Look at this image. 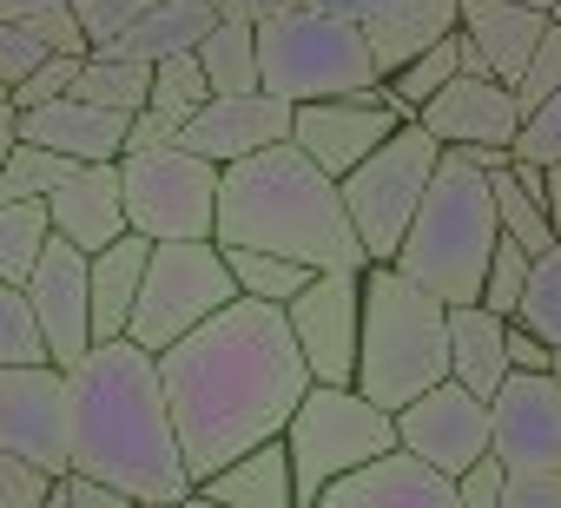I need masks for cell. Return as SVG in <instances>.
<instances>
[{
    "label": "cell",
    "mask_w": 561,
    "mask_h": 508,
    "mask_svg": "<svg viewBox=\"0 0 561 508\" xmlns=\"http://www.w3.org/2000/svg\"><path fill=\"white\" fill-rule=\"evenodd\" d=\"M489 192H495L502 238H515V244L528 251V258L554 244V224H548V192H541V165L508 159L502 172H489Z\"/></svg>",
    "instance_id": "cell-28"
},
{
    "label": "cell",
    "mask_w": 561,
    "mask_h": 508,
    "mask_svg": "<svg viewBox=\"0 0 561 508\" xmlns=\"http://www.w3.org/2000/svg\"><path fill=\"white\" fill-rule=\"evenodd\" d=\"M397 449L423 455L430 469L456 475L489 449V396H476L456 377H436L410 403H397Z\"/></svg>",
    "instance_id": "cell-13"
},
{
    "label": "cell",
    "mask_w": 561,
    "mask_h": 508,
    "mask_svg": "<svg viewBox=\"0 0 561 508\" xmlns=\"http://www.w3.org/2000/svg\"><path fill=\"white\" fill-rule=\"evenodd\" d=\"M41 8H60V0H0V21H27Z\"/></svg>",
    "instance_id": "cell-54"
},
{
    "label": "cell",
    "mask_w": 561,
    "mask_h": 508,
    "mask_svg": "<svg viewBox=\"0 0 561 508\" xmlns=\"http://www.w3.org/2000/svg\"><path fill=\"white\" fill-rule=\"evenodd\" d=\"M211 21H218L211 0H152L139 21H126L119 34L100 41V54H126V60H146V67H152V60H165V54L198 47V34H205Z\"/></svg>",
    "instance_id": "cell-27"
},
{
    "label": "cell",
    "mask_w": 561,
    "mask_h": 508,
    "mask_svg": "<svg viewBox=\"0 0 561 508\" xmlns=\"http://www.w3.org/2000/svg\"><path fill=\"white\" fill-rule=\"evenodd\" d=\"M285 8H298V0H211V14L218 21H271V14H285Z\"/></svg>",
    "instance_id": "cell-51"
},
{
    "label": "cell",
    "mask_w": 561,
    "mask_h": 508,
    "mask_svg": "<svg viewBox=\"0 0 561 508\" xmlns=\"http://www.w3.org/2000/svg\"><path fill=\"white\" fill-rule=\"evenodd\" d=\"M47 488H54V475L41 462H27L0 442V508H47Z\"/></svg>",
    "instance_id": "cell-41"
},
{
    "label": "cell",
    "mask_w": 561,
    "mask_h": 508,
    "mask_svg": "<svg viewBox=\"0 0 561 508\" xmlns=\"http://www.w3.org/2000/svg\"><path fill=\"white\" fill-rule=\"evenodd\" d=\"M205 100H211V80H205V67H198V54H192V47H185V54L152 60V93H146V106H152L159 119L185 126Z\"/></svg>",
    "instance_id": "cell-33"
},
{
    "label": "cell",
    "mask_w": 561,
    "mask_h": 508,
    "mask_svg": "<svg viewBox=\"0 0 561 508\" xmlns=\"http://www.w3.org/2000/svg\"><path fill=\"white\" fill-rule=\"evenodd\" d=\"M508 159H522V165H554L561 159V86L535 113H522V132L508 139Z\"/></svg>",
    "instance_id": "cell-39"
},
{
    "label": "cell",
    "mask_w": 561,
    "mask_h": 508,
    "mask_svg": "<svg viewBox=\"0 0 561 508\" xmlns=\"http://www.w3.org/2000/svg\"><path fill=\"white\" fill-rule=\"evenodd\" d=\"M27 27H34V41L47 47V54H93V34L80 27V14H73V0H60V8H41V14H27Z\"/></svg>",
    "instance_id": "cell-42"
},
{
    "label": "cell",
    "mask_w": 561,
    "mask_h": 508,
    "mask_svg": "<svg viewBox=\"0 0 561 508\" xmlns=\"http://www.w3.org/2000/svg\"><path fill=\"white\" fill-rule=\"evenodd\" d=\"M159 383H165L172 429L198 488L238 449L285 436L298 396L311 390V363L285 324V304L231 298L198 331L159 350Z\"/></svg>",
    "instance_id": "cell-1"
},
{
    "label": "cell",
    "mask_w": 561,
    "mask_h": 508,
    "mask_svg": "<svg viewBox=\"0 0 561 508\" xmlns=\"http://www.w3.org/2000/svg\"><path fill=\"white\" fill-rule=\"evenodd\" d=\"M41 60H47V47L34 41V27H27V21H0V86L14 93Z\"/></svg>",
    "instance_id": "cell-45"
},
{
    "label": "cell",
    "mask_w": 561,
    "mask_h": 508,
    "mask_svg": "<svg viewBox=\"0 0 561 508\" xmlns=\"http://www.w3.org/2000/svg\"><path fill=\"white\" fill-rule=\"evenodd\" d=\"M73 93L93 100V106H113V113H139L146 93H152V67L146 60H126V54H87L80 73H73Z\"/></svg>",
    "instance_id": "cell-30"
},
{
    "label": "cell",
    "mask_w": 561,
    "mask_h": 508,
    "mask_svg": "<svg viewBox=\"0 0 561 508\" xmlns=\"http://www.w3.org/2000/svg\"><path fill=\"white\" fill-rule=\"evenodd\" d=\"M73 165H80V159H60V152H47V146H34V139H14L8 172H0V198H47Z\"/></svg>",
    "instance_id": "cell-37"
},
{
    "label": "cell",
    "mask_w": 561,
    "mask_h": 508,
    "mask_svg": "<svg viewBox=\"0 0 561 508\" xmlns=\"http://www.w3.org/2000/svg\"><path fill=\"white\" fill-rule=\"evenodd\" d=\"M192 501H225V508H298V482H291V449L285 436H264L251 449H238L231 462H218Z\"/></svg>",
    "instance_id": "cell-23"
},
{
    "label": "cell",
    "mask_w": 561,
    "mask_h": 508,
    "mask_svg": "<svg viewBox=\"0 0 561 508\" xmlns=\"http://www.w3.org/2000/svg\"><path fill=\"white\" fill-rule=\"evenodd\" d=\"M508 363H515V370H548V363H554V344H541L528 324L508 318Z\"/></svg>",
    "instance_id": "cell-50"
},
{
    "label": "cell",
    "mask_w": 561,
    "mask_h": 508,
    "mask_svg": "<svg viewBox=\"0 0 561 508\" xmlns=\"http://www.w3.org/2000/svg\"><path fill=\"white\" fill-rule=\"evenodd\" d=\"M0 93H8V86H0Z\"/></svg>",
    "instance_id": "cell-60"
},
{
    "label": "cell",
    "mask_w": 561,
    "mask_h": 508,
    "mask_svg": "<svg viewBox=\"0 0 561 508\" xmlns=\"http://www.w3.org/2000/svg\"><path fill=\"white\" fill-rule=\"evenodd\" d=\"M146 258H152V238H146V231H119L113 244L87 251V304H93V344H106V337H126V318H133L139 278H146Z\"/></svg>",
    "instance_id": "cell-24"
},
{
    "label": "cell",
    "mask_w": 561,
    "mask_h": 508,
    "mask_svg": "<svg viewBox=\"0 0 561 508\" xmlns=\"http://www.w3.org/2000/svg\"><path fill=\"white\" fill-rule=\"evenodd\" d=\"M548 14L522 8V0H456V47H462V73H489V80H522L535 41H541Z\"/></svg>",
    "instance_id": "cell-20"
},
{
    "label": "cell",
    "mask_w": 561,
    "mask_h": 508,
    "mask_svg": "<svg viewBox=\"0 0 561 508\" xmlns=\"http://www.w3.org/2000/svg\"><path fill=\"white\" fill-rule=\"evenodd\" d=\"M541 192H548V224H554V238H561V159L541 165Z\"/></svg>",
    "instance_id": "cell-53"
},
{
    "label": "cell",
    "mask_w": 561,
    "mask_h": 508,
    "mask_svg": "<svg viewBox=\"0 0 561 508\" xmlns=\"http://www.w3.org/2000/svg\"><path fill=\"white\" fill-rule=\"evenodd\" d=\"M225 265H231L238 298H264V304L298 298V291H305V278H311V265L277 258V251H257V244H225Z\"/></svg>",
    "instance_id": "cell-31"
},
{
    "label": "cell",
    "mask_w": 561,
    "mask_h": 508,
    "mask_svg": "<svg viewBox=\"0 0 561 508\" xmlns=\"http://www.w3.org/2000/svg\"><path fill=\"white\" fill-rule=\"evenodd\" d=\"M218 172L211 159L172 146L152 152H119V198H126V224L159 238H211L218 224Z\"/></svg>",
    "instance_id": "cell-10"
},
{
    "label": "cell",
    "mask_w": 561,
    "mask_h": 508,
    "mask_svg": "<svg viewBox=\"0 0 561 508\" xmlns=\"http://www.w3.org/2000/svg\"><path fill=\"white\" fill-rule=\"evenodd\" d=\"M126 126H133V113H113V106L80 100V93H60V100L21 106L14 139H34V146H47L60 159H119L126 152Z\"/></svg>",
    "instance_id": "cell-21"
},
{
    "label": "cell",
    "mask_w": 561,
    "mask_h": 508,
    "mask_svg": "<svg viewBox=\"0 0 561 508\" xmlns=\"http://www.w3.org/2000/svg\"><path fill=\"white\" fill-rule=\"evenodd\" d=\"M152 8V0H73V14H80V27L93 34V47L106 41V34H119L126 21H139Z\"/></svg>",
    "instance_id": "cell-48"
},
{
    "label": "cell",
    "mask_w": 561,
    "mask_h": 508,
    "mask_svg": "<svg viewBox=\"0 0 561 508\" xmlns=\"http://www.w3.org/2000/svg\"><path fill=\"white\" fill-rule=\"evenodd\" d=\"M522 8H535V14H548V8H554V0H522Z\"/></svg>",
    "instance_id": "cell-57"
},
{
    "label": "cell",
    "mask_w": 561,
    "mask_h": 508,
    "mask_svg": "<svg viewBox=\"0 0 561 508\" xmlns=\"http://www.w3.org/2000/svg\"><path fill=\"white\" fill-rule=\"evenodd\" d=\"M231 298H238V285H231L218 238H159L146 258V278H139V298H133V318H126V337L159 357L165 344L198 331Z\"/></svg>",
    "instance_id": "cell-9"
},
{
    "label": "cell",
    "mask_w": 561,
    "mask_h": 508,
    "mask_svg": "<svg viewBox=\"0 0 561 508\" xmlns=\"http://www.w3.org/2000/svg\"><path fill=\"white\" fill-rule=\"evenodd\" d=\"M211 238L277 251V258H298L311 272L370 265L364 244H357V224L344 211L337 178L298 139L257 146V152H244V159H231L218 172V224H211Z\"/></svg>",
    "instance_id": "cell-3"
},
{
    "label": "cell",
    "mask_w": 561,
    "mask_h": 508,
    "mask_svg": "<svg viewBox=\"0 0 561 508\" xmlns=\"http://www.w3.org/2000/svg\"><path fill=\"white\" fill-rule=\"evenodd\" d=\"M443 34H456V0H390L383 14L364 21V41H370L377 73H397L403 60H416Z\"/></svg>",
    "instance_id": "cell-26"
},
{
    "label": "cell",
    "mask_w": 561,
    "mask_h": 508,
    "mask_svg": "<svg viewBox=\"0 0 561 508\" xmlns=\"http://www.w3.org/2000/svg\"><path fill=\"white\" fill-rule=\"evenodd\" d=\"M502 508H561V469H508Z\"/></svg>",
    "instance_id": "cell-47"
},
{
    "label": "cell",
    "mask_w": 561,
    "mask_h": 508,
    "mask_svg": "<svg viewBox=\"0 0 561 508\" xmlns=\"http://www.w3.org/2000/svg\"><path fill=\"white\" fill-rule=\"evenodd\" d=\"M436 377H449V304L397 265H364V331L351 383L370 403L397 409Z\"/></svg>",
    "instance_id": "cell-5"
},
{
    "label": "cell",
    "mask_w": 561,
    "mask_h": 508,
    "mask_svg": "<svg viewBox=\"0 0 561 508\" xmlns=\"http://www.w3.org/2000/svg\"><path fill=\"white\" fill-rule=\"evenodd\" d=\"M410 113L390 100V86H370V93H331V100H298L291 106V139L331 172L344 178L357 159H370L377 139H390Z\"/></svg>",
    "instance_id": "cell-14"
},
{
    "label": "cell",
    "mask_w": 561,
    "mask_h": 508,
    "mask_svg": "<svg viewBox=\"0 0 561 508\" xmlns=\"http://www.w3.org/2000/svg\"><path fill=\"white\" fill-rule=\"evenodd\" d=\"M318 508H456V475L430 469L410 449H383L351 475H337L318 495Z\"/></svg>",
    "instance_id": "cell-19"
},
{
    "label": "cell",
    "mask_w": 561,
    "mask_h": 508,
    "mask_svg": "<svg viewBox=\"0 0 561 508\" xmlns=\"http://www.w3.org/2000/svg\"><path fill=\"white\" fill-rule=\"evenodd\" d=\"M47 238H54L47 198H0V278L27 285V272H34Z\"/></svg>",
    "instance_id": "cell-32"
},
{
    "label": "cell",
    "mask_w": 561,
    "mask_h": 508,
    "mask_svg": "<svg viewBox=\"0 0 561 508\" xmlns=\"http://www.w3.org/2000/svg\"><path fill=\"white\" fill-rule=\"evenodd\" d=\"M47 508H133V501H126L113 482L87 475V469H60L54 488H47Z\"/></svg>",
    "instance_id": "cell-44"
},
{
    "label": "cell",
    "mask_w": 561,
    "mask_h": 508,
    "mask_svg": "<svg viewBox=\"0 0 561 508\" xmlns=\"http://www.w3.org/2000/svg\"><path fill=\"white\" fill-rule=\"evenodd\" d=\"M416 119L443 139V146H508L522 132V106H515V86L508 80H489V73H456L449 86H436Z\"/></svg>",
    "instance_id": "cell-18"
},
{
    "label": "cell",
    "mask_w": 561,
    "mask_h": 508,
    "mask_svg": "<svg viewBox=\"0 0 561 508\" xmlns=\"http://www.w3.org/2000/svg\"><path fill=\"white\" fill-rule=\"evenodd\" d=\"M80 60H87V54H80ZM80 60H73V54H47V60H41V67H34V73L14 86V113H21V106H41V100H60V93H73V73H80Z\"/></svg>",
    "instance_id": "cell-46"
},
{
    "label": "cell",
    "mask_w": 561,
    "mask_h": 508,
    "mask_svg": "<svg viewBox=\"0 0 561 508\" xmlns=\"http://www.w3.org/2000/svg\"><path fill=\"white\" fill-rule=\"evenodd\" d=\"M548 21H554V27H561V0H554V8H548Z\"/></svg>",
    "instance_id": "cell-59"
},
{
    "label": "cell",
    "mask_w": 561,
    "mask_h": 508,
    "mask_svg": "<svg viewBox=\"0 0 561 508\" xmlns=\"http://www.w3.org/2000/svg\"><path fill=\"white\" fill-rule=\"evenodd\" d=\"M285 449H291V482H298V508H318V495L351 475L357 462L397 449V409L370 403L357 383H311L285 423Z\"/></svg>",
    "instance_id": "cell-7"
},
{
    "label": "cell",
    "mask_w": 561,
    "mask_h": 508,
    "mask_svg": "<svg viewBox=\"0 0 561 508\" xmlns=\"http://www.w3.org/2000/svg\"><path fill=\"white\" fill-rule=\"evenodd\" d=\"M277 139H291V100H277L264 86L251 93H211L185 126H179V146L211 159V165H231L257 146H277Z\"/></svg>",
    "instance_id": "cell-17"
},
{
    "label": "cell",
    "mask_w": 561,
    "mask_h": 508,
    "mask_svg": "<svg viewBox=\"0 0 561 508\" xmlns=\"http://www.w3.org/2000/svg\"><path fill=\"white\" fill-rule=\"evenodd\" d=\"M257 86L298 106V100H331V93H370L383 86V73L357 21L298 0V8L257 21Z\"/></svg>",
    "instance_id": "cell-6"
},
{
    "label": "cell",
    "mask_w": 561,
    "mask_h": 508,
    "mask_svg": "<svg viewBox=\"0 0 561 508\" xmlns=\"http://www.w3.org/2000/svg\"><path fill=\"white\" fill-rule=\"evenodd\" d=\"M0 442L41 462L47 475L73 469V403L67 370L47 363H0Z\"/></svg>",
    "instance_id": "cell-12"
},
{
    "label": "cell",
    "mask_w": 561,
    "mask_h": 508,
    "mask_svg": "<svg viewBox=\"0 0 561 508\" xmlns=\"http://www.w3.org/2000/svg\"><path fill=\"white\" fill-rule=\"evenodd\" d=\"M0 363H47V337H41L34 298L14 278H0Z\"/></svg>",
    "instance_id": "cell-36"
},
{
    "label": "cell",
    "mask_w": 561,
    "mask_h": 508,
    "mask_svg": "<svg viewBox=\"0 0 561 508\" xmlns=\"http://www.w3.org/2000/svg\"><path fill=\"white\" fill-rule=\"evenodd\" d=\"M179 139V126L172 119H159L152 106H139L133 113V126H126V152H152V146H172Z\"/></svg>",
    "instance_id": "cell-49"
},
{
    "label": "cell",
    "mask_w": 561,
    "mask_h": 508,
    "mask_svg": "<svg viewBox=\"0 0 561 508\" xmlns=\"http://www.w3.org/2000/svg\"><path fill=\"white\" fill-rule=\"evenodd\" d=\"M311 8H324V14H344V21H370V14H383L390 8V0H311Z\"/></svg>",
    "instance_id": "cell-52"
},
{
    "label": "cell",
    "mask_w": 561,
    "mask_h": 508,
    "mask_svg": "<svg viewBox=\"0 0 561 508\" xmlns=\"http://www.w3.org/2000/svg\"><path fill=\"white\" fill-rule=\"evenodd\" d=\"M489 449L508 469H561V383H554V370H508L495 383Z\"/></svg>",
    "instance_id": "cell-15"
},
{
    "label": "cell",
    "mask_w": 561,
    "mask_h": 508,
    "mask_svg": "<svg viewBox=\"0 0 561 508\" xmlns=\"http://www.w3.org/2000/svg\"><path fill=\"white\" fill-rule=\"evenodd\" d=\"M436 159H443V139L423 119H403L390 139L370 146V159H357L337 178L344 211L357 224V244H364L370 265H390L397 258V244H403V231H410V218L423 205V185H430Z\"/></svg>",
    "instance_id": "cell-8"
},
{
    "label": "cell",
    "mask_w": 561,
    "mask_h": 508,
    "mask_svg": "<svg viewBox=\"0 0 561 508\" xmlns=\"http://www.w3.org/2000/svg\"><path fill=\"white\" fill-rule=\"evenodd\" d=\"M8 152H14V132H0V172H8Z\"/></svg>",
    "instance_id": "cell-56"
},
{
    "label": "cell",
    "mask_w": 561,
    "mask_h": 508,
    "mask_svg": "<svg viewBox=\"0 0 561 508\" xmlns=\"http://www.w3.org/2000/svg\"><path fill=\"white\" fill-rule=\"evenodd\" d=\"M27 298H34V318H41V337H47V357L60 370H73L87 350H93V304H87V251L73 238H47L41 258L27 272Z\"/></svg>",
    "instance_id": "cell-16"
},
{
    "label": "cell",
    "mask_w": 561,
    "mask_h": 508,
    "mask_svg": "<svg viewBox=\"0 0 561 508\" xmlns=\"http://www.w3.org/2000/svg\"><path fill=\"white\" fill-rule=\"evenodd\" d=\"M554 86H561V27L548 21V27H541V41H535V54H528V67H522V80H515V106H522V113H535Z\"/></svg>",
    "instance_id": "cell-40"
},
{
    "label": "cell",
    "mask_w": 561,
    "mask_h": 508,
    "mask_svg": "<svg viewBox=\"0 0 561 508\" xmlns=\"http://www.w3.org/2000/svg\"><path fill=\"white\" fill-rule=\"evenodd\" d=\"M192 54L211 80V93H251L257 86V27L251 21H211Z\"/></svg>",
    "instance_id": "cell-29"
},
{
    "label": "cell",
    "mask_w": 561,
    "mask_h": 508,
    "mask_svg": "<svg viewBox=\"0 0 561 508\" xmlns=\"http://www.w3.org/2000/svg\"><path fill=\"white\" fill-rule=\"evenodd\" d=\"M548 370H554V383H561V344H554V363H548Z\"/></svg>",
    "instance_id": "cell-58"
},
{
    "label": "cell",
    "mask_w": 561,
    "mask_h": 508,
    "mask_svg": "<svg viewBox=\"0 0 561 508\" xmlns=\"http://www.w3.org/2000/svg\"><path fill=\"white\" fill-rule=\"evenodd\" d=\"M502 482H508V462L482 449L469 469H456V508H502Z\"/></svg>",
    "instance_id": "cell-43"
},
{
    "label": "cell",
    "mask_w": 561,
    "mask_h": 508,
    "mask_svg": "<svg viewBox=\"0 0 561 508\" xmlns=\"http://www.w3.org/2000/svg\"><path fill=\"white\" fill-rule=\"evenodd\" d=\"M285 324L311 363V383L357 377V331H364V265L311 272L298 298H285Z\"/></svg>",
    "instance_id": "cell-11"
},
{
    "label": "cell",
    "mask_w": 561,
    "mask_h": 508,
    "mask_svg": "<svg viewBox=\"0 0 561 508\" xmlns=\"http://www.w3.org/2000/svg\"><path fill=\"white\" fill-rule=\"evenodd\" d=\"M522 291H528V251H522L515 238H495V251H489V272H482V291H476V304H489L495 318H515Z\"/></svg>",
    "instance_id": "cell-38"
},
{
    "label": "cell",
    "mask_w": 561,
    "mask_h": 508,
    "mask_svg": "<svg viewBox=\"0 0 561 508\" xmlns=\"http://www.w3.org/2000/svg\"><path fill=\"white\" fill-rule=\"evenodd\" d=\"M515 324H528L541 344H561V238L528 258V291L515 304Z\"/></svg>",
    "instance_id": "cell-35"
},
{
    "label": "cell",
    "mask_w": 561,
    "mask_h": 508,
    "mask_svg": "<svg viewBox=\"0 0 561 508\" xmlns=\"http://www.w3.org/2000/svg\"><path fill=\"white\" fill-rule=\"evenodd\" d=\"M495 238H502V218H495L489 172L462 146H443V159L423 185V205H416L390 265L403 278H416L423 291H436L443 304H469L482 291Z\"/></svg>",
    "instance_id": "cell-4"
},
{
    "label": "cell",
    "mask_w": 561,
    "mask_h": 508,
    "mask_svg": "<svg viewBox=\"0 0 561 508\" xmlns=\"http://www.w3.org/2000/svg\"><path fill=\"white\" fill-rule=\"evenodd\" d=\"M73 403V469L113 482L126 501H192V469L172 429L159 357L133 337L93 344L67 370Z\"/></svg>",
    "instance_id": "cell-2"
},
{
    "label": "cell",
    "mask_w": 561,
    "mask_h": 508,
    "mask_svg": "<svg viewBox=\"0 0 561 508\" xmlns=\"http://www.w3.org/2000/svg\"><path fill=\"white\" fill-rule=\"evenodd\" d=\"M47 218L60 238H73L80 251L113 244L126 224V198H119V159H80L54 192H47Z\"/></svg>",
    "instance_id": "cell-22"
},
{
    "label": "cell",
    "mask_w": 561,
    "mask_h": 508,
    "mask_svg": "<svg viewBox=\"0 0 561 508\" xmlns=\"http://www.w3.org/2000/svg\"><path fill=\"white\" fill-rule=\"evenodd\" d=\"M508 318H495L489 304H449V377L469 383L476 396H495V383L508 377Z\"/></svg>",
    "instance_id": "cell-25"
},
{
    "label": "cell",
    "mask_w": 561,
    "mask_h": 508,
    "mask_svg": "<svg viewBox=\"0 0 561 508\" xmlns=\"http://www.w3.org/2000/svg\"><path fill=\"white\" fill-rule=\"evenodd\" d=\"M21 126V113H14V93H0V132H14Z\"/></svg>",
    "instance_id": "cell-55"
},
{
    "label": "cell",
    "mask_w": 561,
    "mask_h": 508,
    "mask_svg": "<svg viewBox=\"0 0 561 508\" xmlns=\"http://www.w3.org/2000/svg\"><path fill=\"white\" fill-rule=\"evenodd\" d=\"M456 73H462V47H456V34H443L436 47H423L416 60H403L397 73H383V86H390V100L416 119V106H423L436 86H449Z\"/></svg>",
    "instance_id": "cell-34"
}]
</instances>
